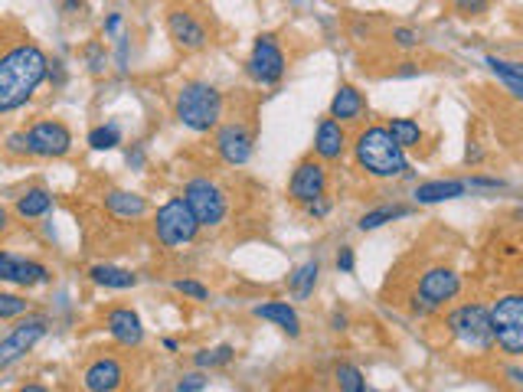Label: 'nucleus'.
<instances>
[{"instance_id":"nucleus-39","label":"nucleus","mask_w":523,"mask_h":392,"mask_svg":"<svg viewBox=\"0 0 523 392\" xmlns=\"http://www.w3.org/2000/svg\"><path fill=\"white\" fill-rule=\"evenodd\" d=\"M471 187H481V190H503L507 183L497 180V177H471V180H468V190H471Z\"/></svg>"},{"instance_id":"nucleus-35","label":"nucleus","mask_w":523,"mask_h":392,"mask_svg":"<svg viewBox=\"0 0 523 392\" xmlns=\"http://www.w3.org/2000/svg\"><path fill=\"white\" fill-rule=\"evenodd\" d=\"M455 13H462V17H481L487 7H491V0H452Z\"/></svg>"},{"instance_id":"nucleus-12","label":"nucleus","mask_w":523,"mask_h":392,"mask_svg":"<svg viewBox=\"0 0 523 392\" xmlns=\"http://www.w3.org/2000/svg\"><path fill=\"white\" fill-rule=\"evenodd\" d=\"M216 154L229 167H245L252 161V154H255V134L239 121L222 124V128H216Z\"/></svg>"},{"instance_id":"nucleus-7","label":"nucleus","mask_w":523,"mask_h":392,"mask_svg":"<svg viewBox=\"0 0 523 392\" xmlns=\"http://www.w3.org/2000/svg\"><path fill=\"white\" fill-rule=\"evenodd\" d=\"M285 69H288V60H285L278 36L275 33H259L255 43H252L249 62H245L249 79L259 82V85H278L285 79Z\"/></svg>"},{"instance_id":"nucleus-14","label":"nucleus","mask_w":523,"mask_h":392,"mask_svg":"<svg viewBox=\"0 0 523 392\" xmlns=\"http://www.w3.org/2000/svg\"><path fill=\"white\" fill-rule=\"evenodd\" d=\"M0 282L20 284V288H33V284L50 282V268L33 259L13 255V252H0Z\"/></svg>"},{"instance_id":"nucleus-50","label":"nucleus","mask_w":523,"mask_h":392,"mask_svg":"<svg viewBox=\"0 0 523 392\" xmlns=\"http://www.w3.org/2000/svg\"><path fill=\"white\" fill-rule=\"evenodd\" d=\"M415 62H403V69H399V76H415Z\"/></svg>"},{"instance_id":"nucleus-42","label":"nucleus","mask_w":523,"mask_h":392,"mask_svg":"<svg viewBox=\"0 0 523 392\" xmlns=\"http://www.w3.org/2000/svg\"><path fill=\"white\" fill-rule=\"evenodd\" d=\"M121 23H125V17H121V13H109V17H105V27H101V30H105V36H118Z\"/></svg>"},{"instance_id":"nucleus-21","label":"nucleus","mask_w":523,"mask_h":392,"mask_svg":"<svg viewBox=\"0 0 523 392\" xmlns=\"http://www.w3.org/2000/svg\"><path fill=\"white\" fill-rule=\"evenodd\" d=\"M468 193V180H429L415 187V203L422 206H432V203H445V200H458Z\"/></svg>"},{"instance_id":"nucleus-25","label":"nucleus","mask_w":523,"mask_h":392,"mask_svg":"<svg viewBox=\"0 0 523 392\" xmlns=\"http://www.w3.org/2000/svg\"><path fill=\"white\" fill-rule=\"evenodd\" d=\"M318 275H321V261H318V259L298 265V268L288 275V288H292L294 298H311L314 284H318Z\"/></svg>"},{"instance_id":"nucleus-10","label":"nucleus","mask_w":523,"mask_h":392,"mask_svg":"<svg viewBox=\"0 0 523 392\" xmlns=\"http://www.w3.org/2000/svg\"><path fill=\"white\" fill-rule=\"evenodd\" d=\"M46 331H50V321H46L43 314H30L27 321L17 324V327L0 340V370H7V366H13L17 360H23V356L46 337Z\"/></svg>"},{"instance_id":"nucleus-8","label":"nucleus","mask_w":523,"mask_h":392,"mask_svg":"<svg viewBox=\"0 0 523 392\" xmlns=\"http://www.w3.org/2000/svg\"><path fill=\"white\" fill-rule=\"evenodd\" d=\"M491 331L503 353H523V294H503L494 301Z\"/></svg>"},{"instance_id":"nucleus-43","label":"nucleus","mask_w":523,"mask_h":392,"mask_svg":"<svg viewBox=\"0 0 523 392\" xmlns=\"http://www.w3.org/2000/svg\"><path fill=\"white\" fill-rule=\"evenodd\" d=\"M50 79L56 82V85H62V82H66V69H62V62H60V60H52V62H50Z\"/></svg>"},{"instance_id":"nucleus-45","label":"nucleus","mask_w":523,"mask_h":392,"mask_svg":"<svg viewBox=\"0 0 523 392\" xmlns=\"http://www.w3.org/2000/svg\"><path fill=\"white\" fill-rule=\"evenodd\" d=\"M331 331H347V317H343V314H331Z\"/></svg>"},{"instance_id":"nucleus-44","label":"nucleus","mask_w":523,"mask_h":392,"mask_svg":"<svg viewBox=\"0 0 523 392\" xmlns=\"http://www.w3.org/2000/svg\"><path fill=\"white\" fill-rule=\"evenodd\" d=\"M501 82L513 92V95H517V99H523V79H501Z\"/></svg>"},{"instance_id":"nucleus-11","label":"nucleus","mask_w":523,"mask_h":392,"mask_svg":"<svg viewBox=\"0 0 523 392\" xmlns=\"http://www.w3.org/2000/svg\"><path fill=\"white\" fill-rule=\"evenodd\" d=\"M288 196H292L294 203H302V206H311L314 200L327 196V171H324V161L304 157V161L292 171Z\"/></svg>"},{"instance_id":"nucleus-37","label":"nucleus","mask_w":523,"mask_h":392,"mask_svg":"<svg viewBox=\"0 0 523 392\" xmlns=\"http://www.w3.org/2000/svg\"><path fill=\"white\" fill-rule=\"evenodd\" d=\"M7 154H17V157H27L30 154V138H27V131H17L7 138Z\"/></svg>"},{"instance_id":"nucleus-18","label":"nucleus","mask_w":523,"mask_h":392,"mask_svg":"<svg viewBox=\"0 0 523 392\" xmlns=\"http://www.w3.org/2000/svg\"><path fill=\"white\" fill-rule=\"evenodd\" d=\"M121 382H125V370H121V363L115 356H99L82 372V386L89 392H115Z\"/></svg>"},{"instance_id":"nucleus-23","label":"nucleus","mask_w":523,"mask_h":392,"mask_svg":"<svg viewBox=\"0 0 523 392\" xmlns=\"http://www.w3.org/2000/svg\"><path fill=\"white\" fill-rule=\"evenodd\" d=\"M13 210L20 220H43V216H50L52 212V193L43 190V187H30V190H23L13 203Z\"/></svg>"},{"instance_id":"nucleus-13","label":"nucleus","mask_w":523,"mask_h":392,"mask_svg":"<svg viewBox=\"0 0 523 392\" xmlns=\"http://www.w3.org/2000/svg\"><path fill=\"white\" fill-rule=\"evenodd\" d=\"M27 138L33 157H66L72 151V131L62 121H36Z\"/></svg>"},{"instance_id":"nucleus-51","label":"nucleus","mask_w":523,"mask_h":392,"mask_svg":"<svg viewBox=\"0 0 523 392\" xmlns=\"http://www.w3.org/2000/svg\"><path fill=\"white\" fill-rule=\"evenodd\" d=\"M507 376H511V380H517V382H523V370H517V366H511V370H507Z\"/></svg>"},{"instance_id":"nucleus-32","label":"nucleus","mask_w":523,"mask_h":392,"mask_svg":"<svg viewBox=\"0 0 523 392\" xmlns=\"http://www.w3.org/2000/svg\"><path fill=\"white\" fill-rule=\"evenodd\" d=\"M27 298H20V294L13 292H0V321H13V317H20V314H27Z\"/></svg>"},{"instance_id":"nucleus-46","label":"nucleus","mask_w":523,"mask_h":392,"mask_svg":"<svg viewBox=\"0 0 523 392\" xmlns=\"http://www.w3.org/2000/svg\"><path fill=\"white\" fill-rule=\"evenodd\" d=\"M62 11L72 13V11H85V0H62Z\"/></svg>"},{"instance_id":"nucleus-28","label":"nucleus","mask_w":523,"mask_h":392,"mask_svg":"<svg viewBox=\"0 0 523 392\" xmlns=\"http://www.w3.org/2000/svg\"><path fill=\"white\" fill-rule=\"evenodd\" d=\"M121 144V128L115 121L109 124H99V128L89 131V148L92 151H111V148H118Z\"/></svg>"},{"instance_id":"nucleus-4","label":"nucleus","mask_w":523,"mask_h":392,"mask_svg":"<svg viewBox=\"0 0 523 392\" xmlns=\"http://www.w3.org/2000/svg\"><path fill=\"white\" fill-rule=\"evenodd\" d=\"M203 226L197 222V216L190 212V206L183 203V196H173L154 212V239L161 242L164 249H181V245H190L197 239V232Z\"/></svg>"},{"instance_id":"nucleus-2","label":"nucleus","mask_w":523,"mask_h":392,"mask_svg":"<svg viewBox=\"0 0 523 392\" xmlns=\"http://www.w3.org/2000/svg\"><path fill=\"white\" fill-rule=\"evenodd\" d=\"M353 161L363 173H370L376 180L409 177L406 151L390 138L386 124H370L353 138Z\"/></svg>"},{"instance_id":"nucleus-48","label":"nucleus","mask_w":523,"mask_h":392,"mask_svg":"<svg viewBox=\"0 0 523 392\" xmlns=\"http://www.w3.org/2000/svg\"><path fill=\"white\" fill-rule=\"evenodd\" d=\"M128 164H134V167H141V164H144L141 148H134V151H128Z\"/></svg>"},{"instance_id":"nucleus-16","label":"nucleus","mask_w":523,"mask_h":392,"mask_svg":"<svg viewBox=\"0 0 523 392\" xmlns=\"http://www.w3.org/2000/svg\"><path fill=\"white\" fill-rule=\"evenodd\" d=\"M105 327H109L111 340H118L121 347H141L144 343V324L138 311H131V308H111L105 314Z\"/></svg>"},{"instance_id":"nucleus-15","label":"nucleus","mask_w":523,"mask_h":392,"mask_svg":"<svg viewBox=\"0 0 523 392\" xmlns=\"http://www.w3.org/2000/svg\"><path fill=\"white\" fill-rule=\"evenodd\" d=\"M167 33H171V40L177 43L183 52H197L210 43L206 27H203L190 11H181V7L167 13Z\"/></svg>"},{"instance_id":"nucleus-24","label":"nucleus","mask_w":523,"mask_h":392,"mask_svg":"<svg viewBox=\"0 0 523 392\" xmlns=\"http://www.w3.org/2000/svg\"><path fill=\"white\" fill-rule=\"evenodd\" d=\"M89 278L99 288H111V292H128V288L138 284V275L131 268H118V265H92Z\"/></svg>"},{"instance_id":"nucleus-47","label":"nucleus","mask_w":523,"mask_h":392,"mask_svg":"<svg viewBox=\"0 0 523 392\" xmlns=\"http://www.w3.org/2000/svg\"><path fill=\"white\" fill-rule=\"evenodd\" d=\"M7 226H11V212H7V206L0 203V236L7 232Z\"/></svg>"},{"instance_id":"nucleus-34","label":"nucleus","mask_w":523,"mask_h":392,"mask_svg":"<svg viewBox=\"0 0 523 392\" xmlns=\"http://www.w3.org/2000/svg\"><path fill=\"white\" fill-rule=\"evenodd\" d=\"M85 62H89V72L92 76H101L105 72V46H101L99 40H92V43H85Z\"/></svg>"},{"instance_id":"nucleus-9","label":"nucleus","mask_w":523,"mask_h":392,"mask_svg":"<svg viewBox=\"0 0 523 392\" xmlns=\"http://www.w3.org/2000/svg\"><path fill=\"white\" fill-rule=\"evenodd\" d=\"M458 292H462V275L455 272V268H429V272L419 278V288H415V311L419 314H429L435 311V308H442L445 301H452V298H458Z\"/></svg>"},{"instance_id":"nucleus-30","label":"nucleus","mask_w":523,"mask_h":392,"mask_svg":"<svg viewBox=\"0 0 523 392\" xmlns=\"http://www.w3.org/2000/svg\"><path fill=\"white\" fill-rule=\"evenodd\" d=\"M337 382H341V392H370L366 389L363 372L357 370L353 363H341V366H337Z\"/></svg>"},{"instance_id":"nucleus-6","label":"nucleus","mask_w":523,"mask_h":392,"mask_svg":"<svg viewBox=\"0 0 523 392\" xmlns=\"http://www.w3.org/2000/svg\"><path fill=\"white\" fill-rule=\"evenodd\" d=\"M445 324H448L455 340H462L471 350H491L494 347L491 308H484V304H462V308L448 311Z\"/></svg>"},{"instance_id":"nucleus-36","label":"nucleus","mask_w":523,"mask_h":392,"mask_svg":"<svg viewBox=\"0 0 523 392\" xmlns=\"http://www.w3.org/2000/svg\"><path fill=\"white\" fill-rule=\"evenodd\" d=\"M392 43H396L399 50H415L422 40H419V33H415L413 27H396V30H392Z\"/></svg>"},{"instance_id":"nucleus-22","label":"nucleus","mask_w":523,"mask_h":392,"mask_svg":"<svg viewBox=\"0 0 523 392\" xmlns=\"http://www.w3.org/2000/svg\"><path fill=\"white\" fill-rule=\"evenodd\" d=\"M366 111V99H363V92H357L353 85H341V89L334 92L331 99V118L334 121H357Z\"/></svg>"},{"instance_id":"nucleus-40","label":"nucleus","mask_w":523,"mask_h":392,"mask_svg":"<svg viewBox=\"0 0 523 392\" xmlns=\"http://www.w3.org/2000/svg\"><path fill=\"white\" fill-rule=\"evenodd\" d=\"M337 272H343V275L353 272V249L350 245H341V252H337Z\"/></svg>"},{"instance_id":"nucleus-5","label":"nucleus","mask_w":523,"mask_h":392,"mask_svg":"<svg viewBox=\"0 0 523 392\" xmlns=\"http://www.w3.org/2000/svg\"><path fill=\"white\" fill-rule=\"evenodd\" d=\"M183 203L190 206L197 222L206 229H216L229 216V196L213 177H193V180L183 183Z\"/></svg>"},{"instance_id":"nucleus-33","label":"nucleus","mask_w":523,"mask_h":392,"mask_svg":"<svg viewBox=\"0 0 523 392\" xmlns=\"http://www.w3.org/2000/svg\"><path fill=\"white\" fill-rule=\"evenodd\" d=\"M173 292H181L183 298H193V301H210V288L193 278H177L173 282Z\"/></svg>"},{"instance_id":"nucleus-29","label":"nucleus","mask_w":523,"mask_h":392,"mask_svg":"<svg viewBox=\"0 0 523 392\" xmlns=\"http://www.w3.org/2000/svg\"><path fill=\"white\" fill-rule=\"evenodd\" d=\"M232 356H236V347L220 343V347H213V350H200L193 356V363H197V370H213V366H226Z\"/></svg>"},{"instance_id":"nucleus-31","label":"nucleus","mask_w":523,"mask_h":392,"mask_svg":"<svg viewBox=\"0 0 523 392\" xmlns=\"http://www.w3.org/2000/svg\"><path fill=\"white\" fill-rule=\"evenodd\" d=\"M484 66H487L497 79H523V62L501 60V56H484Z\"/></svg>"},{"instance_id":"nucleus-41","label":"nucleus","mask_w":523,"mask_h":392,"mask_svg":"<svg viewBox=\"0 0 523 392\" xmlns=\"http://www.w3.org/2000/svg\"><path fill=\"white\" fill-rule=\"evenodd\" d=\"M304 210H308V216H311V220H324V216L331 212V200H327V196H321V200H314L311 206H304Z\"/></svg>"},{"instance_id":"nucleus-26","label":"nucleus","mask_w":523,"mask_h":392,"mask_svg":"<svg viewBox=\"0 0 523 392\" xmlns=\"http://www.w3.org/2000/svg\"><path fill=\"white\" fill-rule=\"evenodd\" d=\"M386 131H390V138L399 144L403 151H409V148H419V144H422V138H425L422 124H419L415 118H392L390 124H386Z\"/></svg>"},{"instance_id":"nucleus-27","label":"nucleus","mask_w":523,"mask_h":392,"mask_svg":"<svg viewBox=\"0 0 523 392\" xmlns=\"http://www.w3.org/2000/svg\"><path fill=\"white\" fill-rule=\"evenodd\" d=\"M409 206H376V210H370V212H363L360 216V232H373V229H382L386 222H392V220H403V216H409Z\"/></svg>"},{"instance_id":"nucleus-3","label":"nucleus","mask_w":523,"mask_h":392,"mask_svg":"<svg viewBox=\"0 0 523 392\" xmlns=\"http://www.w3.org/2000/svg\"><path fill=\"white\" fill-rule=\"evenodd\" d=\"M222 92L210 82H183L177 89V99H173V118L181 121L187 131H197V134H206V131H216L222 121Z\"/></svg>"},{"instance_id":"nucleus-19","label":"nucleus","mask_w":523,"mask_h":392,"mask_svg":"<svg viewBox=\"0 0 523 392\" xmlns=\"http://www.w3.org/2000/svg\"><path fill=\"white\" fill-rule=\"evenodd\" d=\"M105 210L115 216V220H141L148 212V200L141 193L131 190H105Z\"/></svg>"},{"instance_id":"nucleus-20","label":"nucleus","mask_w":523,"mask_h":392,"mask_svg":"<svg viewBox=\"0 0 523 392\" xmlns=\"http://www.w3.org/2000/svg\"><path fill=\"white\" fill-rule=\"evenodd\" d=\"M252 314L259 317V321H272L278 324L288 337H298L302 333V317L294 311L288 301H269V304H259V308H252Z\"/></svg>"},{"instance_id":"nucleus-1","label":"nucleus","mask_w":523,"mask_h":392,"mask_svg":"<svg viewBox=\"0 0 523 392\" xmlns=\"http://www.w3.org/2000/svg\"><path fill=\"white\" fill-rule=\"evenodd\" d=\"M50 79V56L36 43H17L0 56V115L23 108Z\"/></svg>"},{"instance_id":"nucleus-49","label":"nucleus","mask_w":523,"mask_h":392,"mask_svg":"<svg viewBox=\"0 0 523 392\" xmlns=\"http://www.w3.org/2000/svg\"><path fill=\"white\" fill-rule=\"evenodd\" d=\"M17 392H50L46 386H40V382H27V386H20Z\"/></svg>"},{"instance_id":"nucleus-17","label":"nucleus","mask_w":523,"mask_h":392,"mask_svg":"<svg viewBox=\"0 0 523 392\" xmlns=\"http://www.w3.org/2000/svg\"><path fill=\"white\" fill-rule=\"evenodd\" d=\"M314 154L318 161H341L347 154V131H343L341 121H334L331 115L318 121V131H314Z\"/></svg>"},{"instance_id":"nucleus-38","label":"nucleus","mask_w":523,"mask_h":392,"mask_svg":"<svg viewBox=\"0 0 523 392\" xmlns=\"http://www.w3.org/2000/svg\"><path fill=\"white\" fill-rule=\"evenodd\" d=\"M206 386V376L203 372H187L181 382H177V392H200Z\"/></svg>"}]
</instances>
